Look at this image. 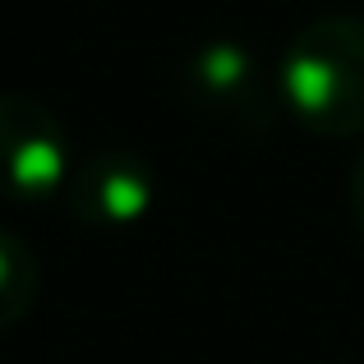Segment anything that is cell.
I'll return each mask as SVG.
<instances>
[{
  "mask_svg": "<svg viewBox=\"0 0 364 364\" xmlns=\"http://www.w3.org/2000/svg\"><path fill=\"white\" fill-rule=\"evenodd\" d=\"M185 97L194 111H208L217 120H231L240 129H258L272 120L267 83L258 74V60L240 42H203L185 60Z\"/></svg>",
  "mask_w": 364,
  "mask_h": 364,
  "instance_id": "4",
  "label": "cell"
},
{
  "mask_svg": "<svg viewBox=\"0 0 364 364\" xmlns=\"http://www.w3.org/2000/svg\"><path fill=\"white\" fill-rule=\"evenodd\" d=\"M65 194H70V213L83 226L116 231V226H134L148 217L152 198H157V180H152L148 161L134 157L129 148H92L74 157Z\"/></svg>",
  "mask_w": 364,
  "mask_h": 364,
  "instance_id": "3",
  "label": "cell"
},
{
  "mask_svg": "<svg viewBox=\"0 0 364 364\" xmlns=\"http://www.w3.org/2000/svg\"><path fill=\"white\" fill-rule=\"evenodd\" d=\"M277 92L318 139L364 134V18L328 14L304 23L282 55Z\"/></svg>",
  "mask_w": 364,
  "mask_h": 364,
  "instance_id": "1",
  "label": "cell"
},
{
  "mask_svg": "<svg viewBox=\"0 0 364 364\" xmlns=\"http://www.w3.org/2000/svg\"><path fill=\"white\" fill-rule=\"evenodd\" d=\"M350 217H355V226L364 235V148L355 157V171H350Z\"/></svg>",
  "mask_w": 364,
  "mask_h": 364,
  "instance_id": "6",
  "label": "cell"
},
{
  "mask_svg": "<svg viewBox=\"0 0 364 364\" xmlns=\"http://www.w3.org/2000/svg\"><path fill=\"white\" fill-rule=\"evenodd\" d=\"M74 171L65 124L33 97H0V198L42 203L60 194Z\"/></svg>",
  "mask_w": 364,
  "mask_h": 364,
  "instance_id": "2",
  "label": "cell"
},
{
  "mask_svg": "<svg viewBox=\"0 0 364 364\" xmlns=\"http://www.w3.org/2000/svg\"><path fill=\"white\" fill-rule=\"evenodd\" d=\"M37 258L14 231L0 226V332H9L37 300Z\"/></svg>",
  "mask_w": 364,
  "mask_h": 364,
  "instance_id": "5",
  "label": "cell"
}]
</instances>
